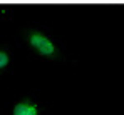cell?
<instances>
[{"instance_id":"obj_3","label":"cell","mask_w":124,"mask_h":115,"mask_svg":"<svg viewBox=\"0 0 124 115\" xmlns=\"http://www.w3.org/2000/svg\"><path fill=\"white\" fill-rule=\"evenodd\" d=\"M12 63H14V55H12V48L3 43L0 47V75H5L10 68H12Z\"/></svg>"},{"instance_id":"obj_1","label":"cell","mask_w":124,"mask_h":115,"mask_svg":"<svg viewBox=\"0 0 124 115\" xmlns=\"http://www.w3.org/2000/svg\"><path fill=\"white\" fill-rule=\"evenodd\" d=\"M22 42L27 50L39 60L44 62H62L64 50L62 45L50 30L44 25L30 23L22 28Z\"/></svg>"},{"instance_id":"obj_2","label":"cell","mask_w":124,"mask_h":115,"mask_svg":"<svg viewBox=\"0 0 124 115\" xmlns=\"http://www.w3.org/2000/svg\"><path fill=\"white\" fill-rule=\"evenodd\" d=\"M5 115H44V105L30 95H20L10 103Z\"/></svg>"}]
</instances>
